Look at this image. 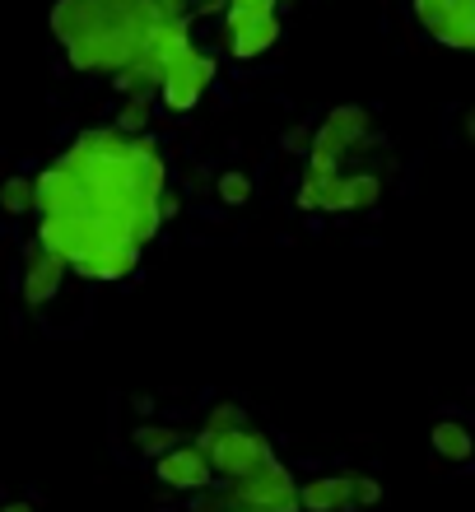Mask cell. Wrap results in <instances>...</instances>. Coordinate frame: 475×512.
I'll use <instances>...</instances> for the list:
<instances>
[{
	"label": "cell",
	"instance_id": "d4e9b609",
	"mask_svg": "<svg viewBox=\"0 0 475 512\" xmlns=\"http://www.w3.org/2000/svg\"><path fill=\"white\" fill-rule=\"evenodd\" d=\"M410 10H415V19H420L429 33H438V28L448 24L452 14V0H410Z\"/></svg>",
	"mask_w": 475,
	"mask_h": 512
},
{
	"label": "cell",
	"instance_id": "4fadbf2b",
	"mask_svg": "<svg viewBox=\"0 0 475 512\" xmlns=\"http://www.w3.org/2000/svg\"><path fill=\"white\" fill-rule=\"evenodd\" d=\"M275 42H280V19L275 14H252L247 24H238L229 33V52L233 61H257L261 52H271Z\"/></svg>",
	"mask_w": 475,
	"mask_h": 512
},
{
	"label": "cell",
	"instance_id": "7c38bea8",
	"mask_svg": "<svg viewBox=\"0 0 475 512\" xmlns=\"http://www.w3.org/2000/svg\"><path fill=\"white\" fill-rule=\"evenodd\" d=\"M299 508L303 512H345V508H354V475H317V480L299 485Z\"/></svg>",
	"mask_w": 475,
	"mask_h": 512
},
{
	"label": "cell",
	"instance_id": "44dd1931",
	"mask_svg": "<svg viewBox=\"0 0 475 512\" xmlns=\"http://www.w3.org/2000/svg\"><path fill=\"white\" fill-rule=\"evenodd\" d=\"M0 210L5 215H28L33 210V177H10L0 187Z\"/></svg>",
	"mask_w": 475,
	"mask_h": 512
},
{
	"label": "cell",
	"instance_id": "e0dca14e",
	"mask_svg": "<svg viewBox=\"0 0 475 512\" xmlns=\"http://www.w3.org/2000/svg\"><path fill=\"white\" fill-rule=\"evenodd\" d=\"M163 224V210H159V196H136L131 210H126V233H131V243H150L154 233Z\"/></svg>",
	"mask_w": 475,
	"mask_h": 512
},
{
	"label": "cell",
	"instance_id": "5b68a950",
	"mask_svg": "<svg viewBox=\"0 0 475 512\" xmlns=\"http://www.w3.org/2000/svg\"><path fill=\"white\" fill-rule=\"evenodd\" d=\"M233 503L243 512H299V485H294V475H289L280 461H271V466H261L257 475L238 480Z\"/></svg>",
	"mask_w": 475,
	"mask_h": 512
},
{
	"label": "cell",
	"instance_id": "9c48e42d",
	"mask_svg": "<svg viewBox=\"0 0 475 512\" xmlns=\"http://www.w3.org/2000/svg\"><path fill=\"white\" fill-rule=\"evenodd\" d=\"M66 256L47 252L42 243H28L24 252V303L28 308H42V303H52L61 294V280H66Z\"/></svg>",
	"mask_w": 475,
	"mask_h": 512
},
{
	"label": "cell",
	"instance_id": "ac0fdd59",
	"mask_svg": "<svg viewBox=\"0 0 475 512\" xmlns=\"http://www.w3.org/2000/svg\"><path fill=\"white\" fill-rule=\"evenodd\" d=\"M131 443H136V452H145V457L159 461L163 452H173V447L182 443V433H177L173 424H140Z\"/></svg>",
	"mask_w": 475,
	"mask_h": 512
},
{
	"label": "cell",
	"instance_id": "484cf974",
	"mask_svg": "<svg viewBox=\"0 0 475 512\" xmlns=\"http://www.w3.org/2000/svg\"><path fill=\"white\" fill-rule=\"evenodd\" d=\"M354 503H359V508H378L382 485L378 480H368V475H354Z\"/></svg>",
	"mask_w": 475,
	"mask_h": 512
},
{
	"label": "cell",
	"instance_id": "2e32d148",
	"mask_svg": "<svg viewBox=\"0 0 475 512\" xmlns=\"http://www.w3.org/2000/svg\"><path fill=\"white\" fill-rule=\"evenodd\" d=\"M434 38L452 52H475V5H452L448 24L438 28Z\"/></svg>",
	"mask_w": 475,
	"mask_h": 512
},
{
	"label": "cell",
	"instance_id": "277c9868",
	"mask_svg": "<svg viewBox=\"0 0 475 512\" xmlns=\"http://www.w3.org/2000/svg\"><path fill=\"white\" fill-rule=\"evenodd\" d=\"M205 457L215 466V475L224 480H247V475H257L261 466H271V443L252 429H224L215 433L210 443H205Z\"/></svg>",
	"mask_w": 475,
	"mask_h": 512
},
{
	"label": "cell",
	"instance_id": "cb8c5ba5",
	"mask_svg": "<svg viewBox=\"0 0 475 512\" xmlns=\"http://www.w3.org/2000/svg\"><path fill=\"white\" fill-rule=\"evenodd\" d=\"M275 5L280 0H229V10H224V28H238V24H247L252 14H275Z\"/></svg>",
	"mask_w": 475,
	"mask_h": 512
},
{
	"label": "cell",
	"instance_id": "4316f807",
	"mask_svg": "<svg viewBox=\"0 0 475 512\" xmlns=\"http://www.w3.org/2000/svg\"><path fill=\"white\" fill-rule=\"evenodd\" d=\"M159 210H163V219H173L182 205H177V196H168V191H163V196H159Z\"/></svg>",
	"mask_w": 475,
	"mask_h": 512
},
{
	"label": "cell",
	"instance_id": "f1b7e54d",
	"mask_svg": "<svg viewBox=\"0 0 475 512\" xmlns=\"http://www.w3.org/2000/svg\"><path fill=\"white\" fill-rule=\"evenodd\" d=\"M466 135H471V145H475V108H471V117H466Z\"/></svg>",
	"mask_w": 475,
	"mask_h": 512
},
{
	"label": "cell",
	"instance_id": "52a82bcc",
	"mask_svg": "<svg viewBox=\"0 0 475 512\" xmlns=\"http://www.w3.org/2000/svg\"><path fill=\"white\" fill-rule=\"evenodd\" d=\"M84 205H89V187L66 163H52L47 173L33 177V210L38 215H84Z\"/></svg>",
	"mask_w": 475,
	"mask_h": 512
},
{
	"label": "cell",
	"instance_id": "603a6c76",
	"mask_svg": "<svg viewBox=\"0 0 475 512\" xmlns=\"http://www.w3.org/2000/svg\"><path fill=\"white\" fill-rule=\"evenodd\" d=\"M215 191H219V201L224 205H247L252 201V177L238 173V168H229V173H219Z\"/></svg>",
	"mask_w": 475,
	"mask_h": 512
},
{
	"label": "cell",
	"instance_id": "ffe728a7",
	"mask_svg": "<svg viewBox=\"0 0 475 512\" xmlns=\"http://www.w3.org/2000/svg\"><path fill=\"white\" fill-rule=\"evenodd\" d=\"M154 117V98L150 94H126L122 112H117V131L122 135H140Z\"/></svg>",
	"mask_w": 475,
	"mask_h": 512
},
{
	"label": "cell",
	"instance_id": "83f0119b",
	"mask_svg": "<svg viewBox=\"0 0 475 512\" xmlns=\"http://www.w3.org/2000/svg\"><path fill=\"white\" fill-rule=\"evenodd\" d=\"M0 512H33V503H5Z\"/></svg>",
	"mask_w": 475,
	"mask_h": 512
},
{
	"label": "cell",
	"instance_id": "ba28073f",
	"mask_svg": "<svg viewBox=\"0 0 475 512\" xmlns=\"http://www.w3.org/2000/svg\"><path fill=\"white\" fill-rule=\"evenodd\" d=\"M219 75V61L215 56H205V52H196V56H187L182 66H173L168 75H163V103L173 112H191L196 103H201V94L210 89V80Z\"/></svg>",
	"mask_w": 475,
	"mask_h": 512
},
{
	"label": "cell",
	"instance_id": "6da1fadb",
	"mask_svg": "<svg viewBox=\"0 0 475 512\" xmlns=\"http://www.w3.org/2000/svg\"><path fill=\"white\" fill-rule=\"evenodd\" d=\"M150 24H159V14L140 0V14L136 19H126V24H112V28H98V33H89V38L70 42L66 47V61L75 70H84V75H117V70H126L131 61L140 56V42H145V33H150Z\"/></svg>",
	"mask_w": 475,
	"mask_h": 512
},
{
	"label": "cell",
	"instance_id": "9a60e30c",
	"mask_svg": "<svg viewBox=\"0 0 475 512\" xmlns=\"http://www.w3.org/2000/svg\"><path fill=\"white\" fill-rule=\"evenodd\" d=\"M429 443H434V452L443 461H452V466H462V461L475 457V433L466 429L462 419H438L434 433H429Z\"/></svg>",
	"mask_w": 475,
	"mask_h": 512
},
{
	"label": "cell",
	"instance_id": "8fae6325",
	"mask_svg": "<svg viewBox=\"0 0 475 512\" xmlns=\"http://www.w3.org/2000/svg\"><path fill=\"white\" fill-rule=\"evenodd\" d=\"M140 266V243H103V247H94L89 256H80L75 261V270L80 275H89V280H126L131 270Z\"/></svg>",
	"mask_w": 475,
	"mask_h": 512
},
{
	"label": "cell",
	"instance_id": "8992f818",
	"mask_svg": "<svg viewBox=\"0 0 475 512\" xmlns=\"http://www.w3.org/2000/svg\"><path fill=\"white\" fill-rule=\"evenodd\" d=\"M187 56H196V38H191V24L187 19H159V24H150V33H145V42H140V66H150L154 75H163L173 66H182Z\"/></svg>",
	"mask_w": 475,
	"mask_h": 512
},
{
	"label": "cell",
	"instance_id": "7a4b0ae2",
	"mask_svg": "<svg viewBox=\"0 0 475 512\" xmlns=\"http://www.w3.org/2000/svg\"><path fill=\"white\" fill-rule=\"evenodd\" d=\"M364 135H368L364 108H354V103L331 108L322 131L313 135V149H308V173H340V163L350 159L354 145H364Z\"/></svg>",
	"mask_w": 475,
	"mask_h": 512
},
{
	"label": "cell",
	"instance_id": "3957f363",
	"mask_svg": "<svg viewBox=\"0 0 475 512\" xmlns=\"http://www.w3.org/2000/svg\"><path fill=\"white\" fill-rule=\"evenodd\" d=\"M140 14V0H56L52 5V33L61 42H80L98 28L126 24Z\"/></svg>",
	"mask_w": 475,
	"mask_h": 512
},
{
	"label": "cell",
	"instance_id": "5bb4252c",
	"mask_svg": "<svg viewBox=\"0 0 475 512\" xmlns=\"http://www.w3.org/2000/svg\"><path fill=\"white\" fill-rule=\"evenodd\" d=\"M303 210H322V215H345V177L340 173H308L299 187Z\"/></svg>",
	"mask_w": 475,
	"mask_h": 512
},
{
	"label": "cell",
	"instance_id": "30bf717a",
	"mask_svg": "<svg viewBox=\"0 0 475 512\" xmlns=\"http://www.w3.org/2000/svg\"><path fill=\"white\" fill-rule=\"evenodd\" d=\"M154 475H159L168 489H205L210 480H215V466H210V457H205V447L196 443H177L173 452H163L159 461H154Z\"/></svg>",
	"mask_w": 475,
	"mask_h": 512
},
{
	"label": "cell",
	"instance_id": "d6986e66",
	"mask_svg": "<svg viewBox=\"0 0 475 512\" xmlns=\"http://www.w3.org/2000/svg\"><path fill=\"white\" fill-rule=\"evenodd\" d=\"M382 196V177L378 173H354L345 177V210H373Z\"/></svg>",
	"mask_w": 475,
	"mask_h": 512
},
{
	"label": "cell",
	"instance_id": "7402d4cb",
	"mask_svg": "<svg viewBox=\"0 0 475 512\" xmlns=\"http://www.w3.org/2000/svg\"><path fill=\"white\" fill-rule=\"evenodd\" d=\"M224 429H243V405H233V401L215 405V410H210V419H205V433L196 438V447H205L215 433H224Z\"/></svg>",
	"mask_w": 475,
	"mask_h": 512
}]
</instances>
